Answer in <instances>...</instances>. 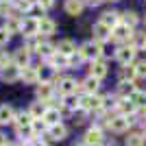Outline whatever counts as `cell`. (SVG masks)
<instances>
[{
	"mask_svg": "<svg viewBox=\"0 0 146 146\" xmlns=\"http://www.w3.org/2000/svg\"><path fill=\"white\" fill-rule=\"evenodd\" d=\"M79 105L83 111H103V98L98 94H83L79 98Z\"/></svg>",
	"mask_w": 146,
	"mask_h": 146,
	"instance_id": "6da1fadb",
	"label": "cell"
},
{
	"mask_svg": "<svg viewBox=\"0 0 146 146\" xmlns=\"http://www.w3.org/2000/svg\"><path fill=\"white\" fill-rule=\"evenodd\" d=\"M79 52L83 55V59H90V61H96L103 57V46L96 42H85L83 46L79 48Z\"/></svg>",
	"mask_w": 146,
	"mask_h": 146,
	"instance_id": "7a4b0ae2",
	"label": "cell"
},
{
	"mask_svg": "<svg viewBox=\"0 0 146 146\" xmlns=\"http://www.w3.org/2000/svg\"><path fill=\"white\" fill-rule=\"evenodd\" d=\"M83 144L85 146H103L105 144V135H103V129L98 127H92V129H87V133H85V137H83Z\"/></svg>",
	"mask_w": 146,
	"mask_h": 146,
	"instance_id": "3957f363",
	"label": "cell"
},
{
	"mask_svg": "<svg viewBox=\"0 0 146 146\" xmlns=\"http://www.w3.org/2000/svg\"><path fill=\"white\" fill-rule=\"evenodd\" d=\"M92 33H94V42L96 44H105L107 39H111V29L105 26L103 22H96L92 26Z\"/></svg>",
	"mask_w": 146,
	"mask_h": 146,
	"instance_id": "277c9868",
	"label": "cell"
},
{
	"mask_svg": "<svg viewBox=\"0 0 146 146\" xmlns=\"http://www.w3.org/2000/svg\"><path fill=\"white\" fill-rule=\"evenodd\" d=\"M116 59L120 61L122 66H133L135 48H133V46H120V48L116 50Z\"/></svg>",
	"mask_w": 146,
	"mask_h": 146,
	"instance_id": "5b68a950",
	"label": "cell"
},
{
	"mask_svg": "<svg viewBox=\"0 0 146 146\" xmlns=\"http://www.w3.org/2000/svg\"><path fill=\"white\" fill-rule=\"evenodd\" d=\"M76 90H79V83H76L72 76L59 79V94H61L63 98H66V96H72V94H76Z\"/></svg>",
	"mask_w": 146,
	"mask_h": 146,
	"instance_id": "8992f818",
	"label": "cell"
},
{
	"mask_svg": "<svg viewBox=\"0 0 146 146\" xmlns=\"http://www.w3.org/2000/svg\"><path fill=\"white\" fill-rule=\"evenodd\" d=\"M131 35H133V31L129 29L127 24H118V26H113V29H111V39H113V42H129V39H131Z\"/></svg>",
	"mask_w": 146,
	"mask_h": 146,
	"instance_id": "52a82bcc",
	"label": "cell"
},
{
	"mask_svg": "<svg viewBox=\"0 0 146 146\" xmlns=\"http://www.w3.org/2000/svg\"><path fill=\"white\" fill-rule=\"evenodd\" d=\"M52 81H44V83H39L37 85V98L42 100V103H48L50 98H52V94H55V90H52Z\"/></svg>",
	"mask_w": 146,
	"mask_h": 146,
	"instance_id": "ba28073f",
	"label": "cell"
},
{
	"mask_svg": "<svg viewBox=\"0 0 146 146\" xmlns=\"http://www.w3.org/2000/svg\"><path fill=\"white\" fill-rule=\"evenodd\" d=\"M20 72H22V70H20L18 66H7V68H2V70H0V79L5 81V83H15V81L20 79Z\"/></svg>",
	"mask_w": 146,
	"mask_h": 146,
	"instance_id": "9c48e42d",
	"label": "cell"
},
{
	"mask_svg": "<svg viewBox=\"0 0 146 146\" xmlns=\"http://www.w3.org/2000/svg\"><path fill=\"white\" fill-rule=\"evenodd\" d=\"M107 124H109V129L113 133H124V131L131 127V124H129V118H124V116H113Z\"/></svg>",
	"mask_w": 146,
	"mask_h": 146,
	"instance_id": "30bf717a",
	"label": "cell"
},
{
	"mask_svg": "<svg viewBox=\"0 0 146 146\" xmlns=\"http://www.w3.org/2000/svg\"><path fill=\"white\" fill-rule=\"evenodd\" d=\"M35 33H39V20H35V18L22 20V35L24 37H33Z\"/></svg>",
	"mask_w": 146,
	"mask_h": 146,
	"instance_id": "8fae6325",
	"label": "cell"
},
{
	"mask_svg": "<svg viewBox=\"0 0 146 146\" xmlns=\"http://www.w3.org/2000/svg\"><path fill=\"white\" fill-rule=\"evenodd\" d=\"M90 76H94V79H105L107 76V63H105L103 59H96L92 61V68H90Z\"/></svg>",
	"mask_w": 146,
	"mask_h": 146,
	"instance_id": "7c38bea8",
	"label": "cell"
},
{
	"mask_svg": "<svg viewBox=\"0 0 146 146\" xmlns=\"http://www.w3.org/2000/svg\"><path fill=\"white\" fill-rule=\"evenodd\" d=\"M29 61H31V52L26 48H18L13 52V66H18L20 70L29 66Z\"/></svg>",
	"mask_w": 146,
	"mask_h": 146,
	"instance_id": "4fadbf2b",
	"label": "cell"
},
{
	"mask_svg": "<svg viewBox=\"0 0 146 146\" xmlns=\"http://www.w3.org/2000/svg\"><path fill=\"white\" fill-rule=\"evenodd\" d=\"M46 61H48V66L52 68V70H61V68L70 66V57L61 55V52H55V55L50 57V59H46Z\"/></svg>",
	"mask_w": 146,
	"mask_h": 146,
	"instance_id": "5bb4252c",
	"label": "cell"
},
{
	"mask_svg": "<svg viewBox=\"0 0 146 146\" xmlns=\"http://www.w3.org/2000/svg\"><path fill=\"white\" fill-rule=\"evenodd\" d=\"M100 22H103L105 26H109V29H113V26H118L122 22V15L118 11H105L103 15H100Z\"/></svg>",
	"mask_w": 146,
	"mask_h": 146,
	"instance_id": "9a60e30c",
	"label": "cell"
},
{
	"mask_svg": "<svg viewBox=\"0 0 146 146\" xmlns=\"http://www.w3.org/2000/svg\"><path fill=\"white\" fill-rule=\"evenodd\" d=\"M2 29L11 35V33H22V20L18 18V15H7V22Z\"/></svg>",
	"mask_w": 146,
	"mask_h": 146,
	"instance_id": "2e32d148",
	"label": "cell"
},
{
	"mask_svg": "<svg viewBox=\"0 0 146 146\" xmlns=\"http://www.w3.org/2000/svg\"><path fill=\"white\" fill-rule=\"evenodd\" d=\"M137 92V87H135L133 81H120L118 83V94H120V98H131Z\"/></svg>",
	"mask_w": 146,
	"mask_h": 146,
	"instance_id": "e0dca14e",
	"label": "cell"
},
{
	"mask_svg": "<svg viewBox=\"0 0 146 146\" xmlns=\"http://www.w3.org/2000/svg\"><path fill=\"white\" fill-rule=\"evenodd\" d=\"M68 135V129H66V124H52V127H48V137L50 140H55V142H61L63 137Z\"/></svg>",
	"mask_w": 146,
	"mask_h": 146,
	"instance_id": "ac0fdd59",
	"label": "cell"
},
{
	"mask_svg": "<svg viewBox=\"0 0 146 146\" xmlns=\"http://www.w3.org/2000/svg\"><path fill=\"white\" fill-rule=\"evenodd\" d=\"M20 79L24 81V83H37V81H39V70L26 66V68H22V72H20Z\"/></svg>",
	"mask_w": 146,
	"mask_h": 146,
	"instance_id": "d6986e66",
	"label": "cell"
},
{
	"mask_svg": "<svg viewBox=\"0 0 146 146\" xmlns=\"http://www.w3.org/2000/svg\"><path fill=\"white\" fill-rule=\"evenodd\" d=\"M15 127L18 129H26V127H33V122H35V118L31 116L29 111H20L18 116H15Z\"/></svg>",
	"mask_w": 146,
	"mask_h": 146,
	"instance_id": "ffe728a7",
	"label": "cell"
},
{
	"mask_svg": "<svg viewBox=\"0 0 146 146\" xmlns=\"http://www.w3.org/2000/svg\"><path fill=\"white\" fill-rule=\"evenodd\" d=\"M42 120L46 122L48 127H52V124H59V120H61V113H59V109H57V107H48Z\"/></svg>",
	"mask_w": 146,
	"mask_h": 146,
	"instance_id": "44dd1931",
	"label": "cell"
},
{
	"mask_svg": "<svg viewBox=\"0 0 146 146\" xmlns=\"http://www.w3.org/2000/svg\"><path fill=\"white\" fill-rule=\"evenodd\" d=\"M57 29L55 24V20H50V18H39V35H52Z\"/></svg>",
	"mask_w": 146,
	"mask_h": 146,
	"instance_id": "7402d4cb",
	"label": "cell"
},
{
	"mask_svg": "<svg viewBox=\"0 0 146 146\" xmlns=\"http://www.w3.org/2000/svg\"><path fill=\"white\" fill-rule=\"evenodd\" d=\"M15 120V111L9 105H0V124H7V122Z\"/></svg>",
	"mask_w": 146,
	"mask_h": 146,
	"instance_id": "603a6c76",
	"label": "cell"
},
{
	"mask_svg": "<svg viewBox=\"0 0 146 146\" xmlns=\"http://www.w3.org/2000/svg\"><path fill=\"white\" fill-rule=\"evenodd\" d=\"M98 83H100L98 79H94V76H87V79L81 83V90L85 92V94H96V92H98Z\"/></svg>",
	"mask_w": 146,
	"mask_h": 146,
	"instance_id": "cb8c5ba5",
	"label": "cell"
},
{
	"mask_svg": "<svg viewBox=\"0 0 146 146\" xmlns=\"http://www.w3.org/2000/svg\"><path fill=\"white\" fill-rule=\"evenodd\" d=\"M83 11V0H66V13L68 15H79Z\"/></svg>",
	"mask_w": 146,
	"mask_h": 146,
	"instance_id": "d4e9b609",
	"label": "cell"
},
{
	"mask_svg": "<svg viewBox=\"0 0 146 146\" xmlns=\"http://www.w3.org/2000/svg\"><path fill=\"white\" fill-rule=\"evenodd\" d=\"M57 52L70 57V55H74V52H76V48H74V44L70 42V39H61V42L57 44Z\"/></svg>",
	"mask_w": 146,
	"mask_h": 146,
	"instance_id": "484cf974",
	"label": "cell"
},
{
	"mask_svg": "<svg viewBox=\"0 0 146 146\" xmlns=\"http://www.w3.org/2000/svg\"><path fill=\"white\" fill-rule=\"evenodd\" d=\"M37 52H39L42 59H50V57L57 52V46H52V44H48V42H42L39 48H37Z\"/></svg>",
	"mask_w": 146,
	"mask_h": 146,
	"instance_id": "4316f807",
	"label": "cell"
},
{
	"mask_svg": "<svg viewBox=\"0 0 146 146\" xmlns=\"http://www.w3.org/2000/svg\"><path fill=\"white\" fill-rule=\"evenodd\" d=\"M46 109H48V105H46V103H44V105L42 103H33V105H31V109H29V113L35 118V120H42L44 113H46Z\"/></svg>",
	"mask_w": 146,
	"mask_h": 146,
	"instance_id": "83f0119b",
	"label": "cell"
},
{
	"mask_svg": "<svg viewBox=\"0 0 146 146\" xmlns=\"http://www.w3.org/2000/svg\"><path fill=\"white\" fill-rule=\"evenodd\" d=\"M137 22H140L137 13H133V11H127V13H122V24H127L131 31H133L135 26H137Z\"/></svg>",
	"mask_w": 146,
	"mask_h": 146,
	"instance_id": "f1b7e54d",
	"label": "cell"
},
{
	"mask_svg": "<svg viewBox=\"0 0 146 146\" xmlns=\"http://www.w3.org/2000/svg\"><path fill=\"white\" fill-rule=\"evenodd\" d=\"M144 144H146V137L142 133H129L127 146H144Z\"/></svg>",
	"mask_w": 146,
	"mask_h": 146,
	"instance_id": "f546056e",
	"label": "cell"
},
{
	"mask_svg": "<svg viewBox=\"0 0 146 146\" xmlns=\"http://www.w3.org/2000/svg\"><path fill=\"white\" fill-rule=\"evenodd\" d=\"M129 100H131L135 107H142V109H146V92H135V94L129 98Z\"/></svg>",
	"mask_w": 146,
	"mask_h": 146,
	"instance_id": "4dcf8cb0",
	"label": "cell"
},
{
	"mask_svg": "<svg viewBox=\"0 0 146 146\" xmlns=\"http://www.w3.org/2000/svg\"><path fill=\"white\" fill-rule=\"evenodd\" d=\"M120 74H122V81H135V79H137V74H135V66H124Z\"/></svg>",
	"mask_w": 146,
	"mask_h": 146,
	"instance_id": "1f68e13d",
	"label": "cell"
},
{
	"mask_svg": "<svg viewBox=\"0 0 146 146\" xmlns=\"http://www.w3.org/2000/svg\"><path fill=\"white\" fill-rule=\"evenodd\" d=\"M31 9H33V0H15V11L29 13Z\"/></svg>",
	"mask_w": 146,
	"mask_h": 146,
	"instance_id": "d6a6232c",
	"label": "cell"
},
{
	"mask_svg": "<svg viewBox=\"0 0 146 146\" xmlns=\"http://www.w3.org/2000/svg\"><path fill=\"white\" fill-rule=\"evenodd\" d=\"M135 74H137V79H146V59L135 63Z\"/></svg>",
	"mask_w": 146,
	"mask_h": 146,
	"instance_id": "836d02e7",
	"label": "cell"
},
{
	"mask_svg": "<svg viewBox=\"0 0 146 146\" xmlns=\"http://www.w3.org/2000/svg\"><path fill=\"white\" fill-rule=\"evenodd\" d=\"M42 131H48V124H46V122H39V120H35L33 122V133H42Z\"/></svg>",
	"mask_w": 146,
	"mask_h": 146,
	"instance_id": "e575fe53",
	"label": "cell"
},
{
	"mask_svg": "<svg viewBox=\"0 0 146 146\" xmlns=\"http://www.w3.org/2000/svg\"><path fill=\"white\" fill-rule=\"evenodd\" d=\"M66 98H68V107H70V109H79V107H81L79 98L74 96V94H72V96H66Z\"/></svg>",
	"mask_w": 146,
	"mask_h": 146,
	"instance_id": "d590c367",
	"label": "cell"
},
{
	"mask_svg": "<svg viewBox=\"0 0 146 146\" xmlns=\"http://www.w3.org/2000/svg\"><path fill=\"white\" fill-rule=\"evenodd\" d=\"M81 61H85V59H83V55H81L79 50H76V52H74V55H70V66H74V63H76V66H79Z\"/></svg>",
	"mask_w": 146,
	"mask_h": 146,
	"instance_id": "8d00e7d4",
	"label": "cell"
},
{
	"mask_svg": "<svg viewBox=\"0 0 146 146\" xmlns=\"http://www.w3.org/2000/svg\"><path fill=\"white\" fill-rule=\"evenodd\" d=\"M7 13H11V5L9 2H0V15L7 18Z\"/></svg>",
	"mask_w": 146,
	"mask_h": 146,
	"instance_id": "74e56055",
	"label": "cell"
},
{
	"mask_svg": "<svg viewBox=\"0 0 146 146\" xmlns=\"http://www.w3.org/2000/svg\"><path fill=\"white\" fill-rule=\"evenodd\" d=\"M9 37H11V35H9L5 29H0V46H5V44L9 42Z\"/></svg>",
	"mask_w": 146,
	"mask_h": 146,
	"instance_id": "f35d334b",
	"label": "cell"
},
{
	"mask_svg": "<svg viewBox=\"0 0 146 146\" xmlns=\"http://www.w3.org/2000/svg\"><path fill=\"white\" fill-rule=\"evenodd\" d=\"M37 5L44 7V9H50V7L55 5V0H37Z\"/></svg>",
	"mask_w": 146,
	"mask_h": 146,
	"instance_id": "ab89813d",
	"label": "cell"
},
{
	"mask_svg": "<svg viewBox=\"0 0 146 146\" xmlns=\"http://www.w3.org/2000/svg\"><path fill=\"white\" fill-rule=\"evenodd\" d=\"M29 146H48V144H46V142H42V140H33Z\"/></svg>",
	"mask_w": 146,
	"mask_h": 146,
	"instance_id": "60d3db41",
	"label": "cell"
},
{
	"mask_svg": "<svg viewBox=\"0 0 146 146\" xmlns=\"http://www.w3.org/2000/svg\"><path fill=\"white\" fill-rule=\"evenodd\" d=\"M100 2H103V0H87V5H92V7H98Z\"/></svg>",
	"mask_w": 146,
	"mask_h": 146,
	"instance_id": "b9f144b4",
	"label": "cell"
},
{
	"mask_svg": "<svg viewBox=\"0 0 146 146\" xmlns=\"http://www.w3.org/2000/svg\"><path fill=\"white\" fill-rule=\"evenodd\" d=\"M7 144H9V142H7V137H5L2 133H0V146H7Z\"/></svg>",
	"mask_w": 146,
	"mask_h": 146,
	"instance_id": "7bdbcfd3",
	"label": "cell"
},
{
	"mask_svg": "<svg viewBox=\"0 0 146 146\" xmlns=\"http://www.w3.org/2000/svg\"><path fill=\"white\" fill-rule=\"evenodd\" d=\"M142 135H144V137H146V122H144V124H142Z\"/></svg>",
	"mask_w": 146,
	"mask_h": 146,
	"instance_id": "ee69618b",
	"label": "cell"
},
{
	"mask_svg": "<svg viewBox=\"0 0 146 146\" xmlns=\"http://www.w3.org/2000/svg\"><path fill=\"white\" fill-rule=\"evenodd\" d=\"M72 146H85V144H83V142H74Z\"/></svg>",
	"mask_w": 146,
	"mask_h": 146,
	"instance_id": "f6af8a7d",
	"label": "cell"
},
{
	"mask_svg": "<svg viewBox=\"0 0 146 146\" xmlns=\"http://www.w3.org/2000/svg\"><path fill=\"white\" fill-rule=\"evenodd\" d=\"M0 2H11V0H0Z\"/></svg>",
	"mask_w": 146,
	"mask_h": 146,
	"instance_id": "bcb514c9",
	"label": "cell"
},
{
	"mask_svg": "<svg viewBox=\"0 0 146 146\" xmlns=\"http://www.w3.org/2000/svg\"><path fill=\"white\" fill-rule=\"evenodd\" d=\"M144 120H146V109H144Z\"/></svg>",
	"mask_w": 146,
	"mask_h": 146,
	"instance_id": "7dc6e473",
	"label": "cell"
},
{
	"mask_svg": "<svg viewBox=\"0 0 146 146\" xmlns=\"http://www.w3.org/2000/svg\"><path fill=\"white\" fill-rule=\"evenodd\" d=\"M144 24H146V15H144Z\"/></svg>",
	"mask_w": 146,
	"mask_h": 146,
	"instance_id": "c3c4849f",
	"label": "cell"
},
{
	"mask_svg": "<svg viewBox=\"0 0 146 146\" xmlns=\"http://www.w3.org/2000/svg\"><path fill=\"white\" fill-rule=\"evenodd\" d=\"M113 2H116V0H113Z\"/></svg>",
	"mask_w": 146,
	"mask_h": 146,
	"instance_id": "681fc988",
	"label": "cell"
},
{
	"mask_svg": "<svg viewBox=\"0 0 146 146\" xmlns=\"http://www.w3.org/2000/svg\"><path fill=\"white\" fill-rule=\"evenodd\" d=\"M144 48H146V46H144Z\"/></svg>",
	"mask_w": 146,
	"mask_h": 146,
	"instance_id": "f907efd6",
	"label": "cell"
}]
</instances>
